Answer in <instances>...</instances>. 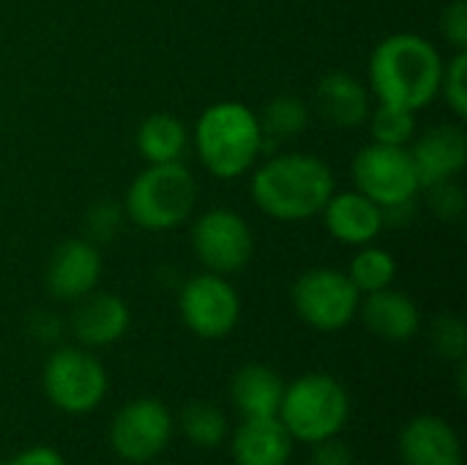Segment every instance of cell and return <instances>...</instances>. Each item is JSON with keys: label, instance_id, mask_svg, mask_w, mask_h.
<instances>
[{"label": "cell", "instance_id": "obj_1", "mask_svg": "<svg viewBox=\"0 0 467 465\" xmlns=\"http://www.w3.org/2000/svg\"><path fill=\"white\" fill-rule=\"evenodd\" d=\"M443 58L416 33L383 38L369 58V88L386 104L421 110L441 93Z\"/></svg>", "mask_w": 467, "mask_h": 465}, {"label": "cell", "instance_id": "obj_2", "mask_svg": "<svg viewBox=\"0 0 467 465\" xmlns=\"http://www.w3.org/2000/svg\"><path fill=\"white\" fill-rule=\"evenodd\" d=\"M334 195L328 164L312 153H282L268 159L252 178L257 208L282 222L312 219Z\"/></svg>", "mask_w": 467, "mask_h": 465}, {"label": "cell", "instance_id": "obj_3", "mask_svg": "<svg viewBox=\"0 0 467 465\" xmlns=\"http://www.w3.org/2000/svg\"><path fill=\"white\" fill-rule=\"evenodd\" d=\"M194 145L202 167L224 181L241 178L265 148L257 115L241 101L211 104L194 126Z\"/></svg>", "mask_w": 467, "mask_h": 465}, {"label": "cell", "instance_id": "obj_4", "mask_svg": "<svg viewBox=\"0 0 467 465\" xmlns=\"http://www.w3.org/2000/svg\"><path fill=\"white\" fill-rule=\"evenodd\" d=\"M197 203V184L181 162L150 164L126 192V214L142 230H175Z\"/></svg>", "mask_w": 467, "mask_h": 465}, {"label": "cell", "instance_id": "obj_5", "mask_svg": "<svg viewBox=\"0 0 467 465\" xmlns=\"http://www.w3.org/2000/svg\"><path fill=\"white\" fill-rule=\"evenodd\" d=\"M350 414V397L345 386L326 375L309 373L285 386L279 419L296 441L317 444L339 436Z\"/></svg>", "mask_w": 467, "mask_h": 465}, {"label": "cell", "instance_id": "obj_6", "mask_svg": "<svg viewBox=\"0 0 467 465\" xmlns=\"http://www.w3.org/2000/svg\"><path fill=\"white\" fill-rule=\"evenodd\" d=\"M293 307L306 326L317 332H339L358 315L361 293L345 271L309 269L293 285Z\"/></svg>", "mask_w": 467, "mask_h": 465}, {"label": "cell", "instance_id": "obj_7", "mask_svg": "<svg viewBox=\"0 0 467 465\" xmlns=\"http://www.w3.org/2000/svg\"><path fill=\"white\" fill-rule=\"evenodd\" d=\"M44 392L63 414H90L107 395L101 362L79 348H60L44 365Z\"/></svg>", "mask_w": 467, "mask_h": 465}, {"label": "cell", "instance_id": "obj_8", "mask_svg": "<svg viewBox=\"0 0 467 465\" xmlns=\"http://www.w3.org/2000/svg\"><path fill=\"white\" fill-rule=\"evenodd\" d=\"M353 181H356V192H361L380 208L408 203L421 189L410 151L405 145H383V143H372L356 153Z\"/></svg>", "mask_w": 467, "mask_h": 465}, {"label": "cell", "instance_id": "obj_9", "mask_svg": "<svg viewBox=\"0 0 467 465\" xmlns=\"http://www.w3.org/2000/svg\"><path fill=\"white\" fill-rule=\"evenodd\" d=\"M192 247L197 260L211 274H235L241 271L254 252V238L246 219L230 208L205 211L192 227Z\"/></svg>", "mask_w": 467, "mask_h": 465}, {"label": "cell", "instance_id": "obj_10", "mask_svg": "<svg viewBox=\"0 0 467 465\" xmlns=\"http://www.w3.org/2000/svg\"><path fill=\"white\" fill-rule=\"evenodd\" d=\"M181 318L202 340H222L227 337L241 315V299L235 288L222 274H197L192 277L178 299Z\"/></svg>", "mask_w": 467, "mask_h": 465}, {"label": "cell", "instance_id": "obj_11", "mask_svg": "<svg viewBox=\"0 0 467 465\" xmlns=\"http://www.w3.org/2000/svg\"><path fill=\"white\" fill-rule=\"evenodd\" d=\"M172 439V417L164 403L153 397L126 403L109 428L112 449L129 463H148L159 458Z\"/></svg>", "mask_w": 467, "mask_h": 465}, {"label": "cell", "instance_id": "obj_12", "mask_svg": "<svg viewBox=\"0 0 467 465\" xmlns=\"http://www.w3.org/2000/svg\"><path fill=\"white\" fill-rule=\"evenodd\" d=\"M101 280V255L96 244L82 238L63 241L47 266V288L60 301H77L96 291Z\"/></svg>", "mask_w": 467, "mask_h": 465}, {"label": "cell", "instance_id": "obj_13", "mask_svg": "<svg viewBox=\"0 0 467 465\" xmlns=\"http://www.w3.org/2000/svg\"><path fill=\"white\" fill-rule=\"evenodd\" d=\"M410 159L419 175V186H432L454 178L467 162L465 132L454 123L427 129L410 148Z\"/></svg>", "mask_w": 467, "mask_h": 465}, {"label": "cell", "instance_id": "obj_14", "mask_svg": "<svg viewBox=\"0 0 467 465\" xmlns=\"http://www.w3.org/2000/svg\"><path fill=\"white\" fill-rule=\"evenodd\" d=\"M131 323L129 307L123 299L112 293H96L77 299V307L71 312V332L74 337L88 348H104L118 343Z\"/></svg>", "mask_w": 467, "mask_h": 465}, {"label": "cell", "instance_id": "obj_15", "mask_svg": "<svg viewBox=\"0 0 467 465\" xmlns=\"http://www.w3.org/2000/svg\"><path fill=\"white\" fill-rule=\"evenodd\" d=\"M405 465H462V444L457 430L441 417H416L400 436Z\"/></svg>", "mask_w": 467, "mask_h": 465}, {"label": "cell", "instance_id": "obj_16", "mask_svg": "<svg viewBox=\"0 0 467 465\" xmlns=\"http://www.w3.org/2000/svg\"><path fill=\"white\" fill-rule=\"evenodd\" d=\"M320 214L326 219V230L337 241L350 244V247L372 244L378 233L383 230L380 206H375L361 192H339V195L334 192Z\"/></svg>", "mask_w": 467, "mask_h": 465}, {"label": "cell", "instance_id": "obj_17", "mask_svg": "<svg viewBox=\"0 0 467 465\" xmlns=\"http://www.w3.org/2000/svg\"><path fill=\"white\" fill-rule=\"evenodd\" d=\"M315 107L320 118L337 129H353L369 118V90L348 71H331L315 90Z\"/></svg>", "mask_w": 467, "mask_h": 465}, {"label": "cell", "instance_id": "obj_18", "mask_svg": "<svg viewBox=\"0 0 467 465\" xmlns=\"http://www.w3.org/2000/svg\"><path fill=\"white\" fill-rule=\"evenodd\" d=\"M367 329L383 340L405 343L419 334L421 329V312L416 301L408 293L383 288L375 293H367V301L358 307Z\"/></svg>", "mask_w": 467, "mask_h": 465}, {"label": "cell", "instance_id": "obj_19", "mask_svg": "<svg viewBox=\"0 0 467 465\" xmlns=\"http://www.w3.org/2000/svg\"><path fill=\"white\" fill-rule=\"evenodd\" d=\"M293 452V436L279 417L244 419L233 439V455L238 465H287Z\"/></svg>", "mask_w": 467, "mask_h": 465}, {"label": "cell", "instance_id": "obj_20", "mask_svg": "<svg viewBox=\"0 0 467 465\" xmlns=\"http://www.w3.org/2000/svg\"><path fill=\"white\" fill-rule=\"evenodd\" d=\"M230 395L244 419L279 417L285 381L265 365H246L233 375Z\"/></svg>", "mask_w": 467, "mask_h": 465}, {"label": "cell", "instance_id": "obj_21", "mask_svg": "<svg viewBox=\"0 0 467 465\" xmlns=\"http://www.w3.org/2000/svg\"><path fill=\"white\" fill-rule=\"evenodd\" d=\"M186 140L189 132L183 121L170 112H153L137 129V148L150 164L178 162L186 151Z\"/></svg>", "mask_w": 467, "mask_h": 465}, {"label": "cell", "instance_id": "obj_22", "mask_svg": "<svg viewBox=\"0 0 467 465\" xmlns=\"http://www.w3.org/2000/svg\"><path fill=\"white\" fill-rule=\"evenodd\" d=\"M348 277L358 293H375V291L391 288L397 277V260L380 247H364L350 260Z\"/></svg>", "mask_w": 467, "mask_h": 465}, {"label": "cell", "instance_id": "obj_23", "mask_svg": "<svg viewBox=\"0 0 467 465\" xmlns=\"http://www.w3.org/2000/svg\"><path fill=\"white\" fill-rule=\"evenodd\" d=\"M257 121H260L263 137H276V140L296 137L309 123V107L298 96H287L285 93V96L271 99L263 107V112L257 115Z\"/></svg>", "mask_w": 467, "mask_h": 465}, {"label": "cell", "instance_id": "obj_24", "mask_svg": "<svg viewBox=\"0 0 467 465\" xmlns=\"http://www.w3.org/2000/svg\"><path fill=\"white\" fill-rule=\"evenodd\" d=\"M183 433L192 444L213 449L227 439V417L213 403H192L183 411Z\"/></svg>", "mask_w": 467, "mask_h": 465}, {"label": "cell", "instance_id": "obj_25", "mask_svg": "<svg viewBox=\"0 0 467 465\" xmlns=\"http://www.w3.org/2000/svg\"><path fill=\"white\" fill-rule=\"evenodd\" d=\"M369 129H372L375 143L408 145L416 134V112L380 101L375 110H369Z\"/></svg>", "mask_w": 467, "mask_h": 465}, {"label": "cell", "instance_id": "obj_26", "mask_svg": "<svg viewBox=\"0 0 467 465\" xmlns=\"http://www.w3.org/2000/svg\"><path fill=\"white\" fill-rule=\"evenodd\" d=\"M465 71H467L465 49H457V55L449 60V66H443V77H441V90H443L446 104L451 107V112H454L457 118H465L467 115Z\"/></svg>", "mask_w": 467, "mask_h": 465}, {"label": "cell", "instance_id": "obj_27", "mask_svg": "<svg viewBox=\"0 0 467 465\" xmlns=\"http://www.w3.org/2000/svg\"><path fill=\"white\" fill-rule=\"evenodd\" d=\"M432 343H435V351L441 356L454 359V362H462L467 351L465 323L460 318H451V315L438 318V323L432 329Z\"/></svg>", "mask_w": 467, "mask_h": 465}, {"label": "cell", "instance_id": "obj_28", "mask_svg": "<svg viewBox=\"0 0 467 465\" xmlns=\"http://www.w3.org/2000/svg\"><path fill=\"white\" fill-rule=\"evenodd\" d=\"M430 189V208L443 222H457L465 214V192L454 184V178L427 186Z\"/></svg>", "mask_w": 467, "mask_h": 465}, {"label": "cell", "instance_id": "obj_29", "mask_svg": "<svg viewBox=\"0 0 467 465\" xmlns=\"http://www.w3.org/2000/svg\"><path fill=\"white\" fill-rule=\"evenodd\" d=\"M118 225H120V214L115 211V206H109V203H101V206H96L93 211H90V217H88V241L90 244H96V241H107L115 230H118Z\"/></svg>", "mask_w": 467, "mask_h": 465}, {"label": "cell", "instance_id": "obj_30", "mask_svg": "<svg viewBox=\"0 0 467 465\" xmlns=\"http://www.w3.org/2000/svg\"><path fill=\"white\" fill-rule=\"evenodd\" d=\"M443 36L451 41L454 49H465L467 47L465 0H451V5L443 11Z\"/></svg>", "mask_w": 467, "mask_h": 465}, {"label": "cell", "instance_id": "obj_31", "mask_svg": "<svg viewBox=\"0 0 467 465\" xmlns=\"http://www.w3.org/2000/svg\"><path fill=\"white\" fill-rule=\"evenodd\" d=\"M309 465H353V452L345 441L334 436V439L312 444Z\"/></svg>", "mask_w": 467, "mask_h": 465}, {"label": "cell", "instance_id": "obj_32", "mask_svg": "<svg viewBox=\"0 0 467 465\" xmlns=\"http://www.w3.org/2000/svg\"><path fill=\"white\" fill-rule=\"evenodd\" d=\"M5 465H66V460L49 447H33V449H25L22 455H16L11 463Z\"/></svg>", "mask_w": 467, "mask_h": 465}]
</instances>
